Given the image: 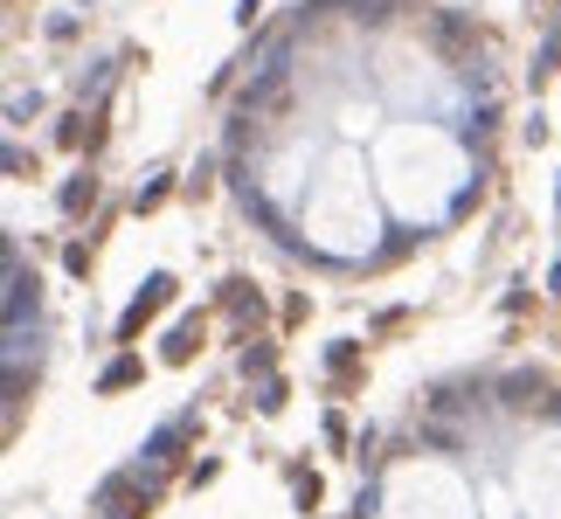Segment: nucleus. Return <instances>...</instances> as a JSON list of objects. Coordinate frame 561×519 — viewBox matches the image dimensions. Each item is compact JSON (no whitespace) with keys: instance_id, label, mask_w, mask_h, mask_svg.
Instances as JSON below:
<instances>
[{"instance_id":"1","label":"nucleus","mask_w":561,"mask_h":519,"mask_svg":"<svg viewBox=\"0 0 561 519\" xmlns=\"http://www.w3.org/2000/svg\"><path fill=\"white\" fill-rule=\"evenodd\" d=\"M167 298H174V277H146V291L133 298V312L118 319V339H139V326H146V319H153V312L167 305Z\"/></svg>"},{"instance_id":"2","label":"nucleus","mask_w":561,"mask_h":519,"mask_svg":"<svg viewBox=\"0 0 561 519\" xmlns=\"http://www.w3.org/2000/svg\"><path fill=\"white\" fill-rule=\"evenodd\" d=\"M133 381H139V360H112L98 388H104V395H118V388H133Z\"/></svg>"},{"instance_id":"4","label":"nucleus","mask_w":561,"mask_h":519,"mask_svg":"<svg viewBox=\"0 0 561 519\" xmlns=\"http://www.w3.org/2000/svg\"><path fill=\"white\" fill-rule=\"evenodd\" d=\"M194 339H202V326H194V319H187V326H181L174 339H167V360H187V354H194Z\"/></svg>"},{"instance_id":"3","label":"nucleus","mask_w":561,"mask_h":519,"mask_svg":"<svg viewBox=\"0 0 561 519\" xmlns=\"http://www.w3.org/2000/svg\"><path fill=\"white\" fill-rule=\"evenodd\" d=\"M83 201H98V181H70V187H62V208H70V215H83Z\"/></svg>"}]
</instances>
